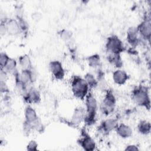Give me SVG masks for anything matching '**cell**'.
<instances>
[{
    "mask_svg": "<svg viewBox=\"0 0 151 151\" xmlns=\"http://www.w3.org/2000/svg\"><path fill=\"white\" fill-rule=\"evenodd\" d=\"M24 118L23 122V131L29 134L32 130L42 132L44 129L43 124L38 116L35 110L28 105L24 110Z\"/></svg>",
    "mask_w": 151,
    "mask_h": 151,
    "instance_id": "1",
    "label": "cell"
},
{
    "mask_svg": "<svg viewBox=\"0 0 151 151\" xmlns=\"http://www.w3.org/2000/svg\"><path fill=\"white\" fill-rule=\"evenodd\" d=\"M132 99L139 106L149 110L150 108V98L149 88L143 85L136 86L132 91Z\"/></svg>",
    "mask_w": 151,
    "mask_h": 151,
    "instance_id": "2",
    "label": "cell"
},
{
    "mask_svg": "<svg viewBox=\"0 0 151 151\" xmlns=\"http://www.w3.org/2000/svg\"><path fill=\"white\" fill-rule=\"evenodd\" d=\"M84 100L86 103V116L84 122L86 126H90L96 122L98 104L96 98L90 91L87 94Z\"/></svg>",
    "mask_w": 151,
    "mask_h": 151,
    "instance_id": "3",
    "label": "cell"
},
{
    "mask_svg": "<svg viewBox=\"0 0 151 151\" xmlns=\"http://www.w3.org/2000/svg\"><path fill=\"white\" fill-rule=\"evenodd\" d=\"M71 89L76 98L83 100L89 93L90 88L83 77L74 76L71 80Z\"/></svg>",
    "mask_w": 151,
    "mask_h": 151,
    "instance_id": "4",
    "label": "cell"
},
{
    "mask_svg": "<svg viewBox=\"0 0 151 151\" xmlns=\"http://www.w3.org/2000/svg\"><path fill=\"white\" fill-rule=\"evenodd\" d=\"M116 99L111 90H106L104 96L100 105V110L101 113L106 116L112 114L116 108Z\"/></svg>",
    "mask_w": 151,
    "mask_h": 151,
    "instance_id": "5",
    "label": "cell"
},
{
    "mask_svg": "<svg viewBox=\"0 0 151 151\" xmlns=\"http://www.w3.org/2000/svg\"><path fill=\"white\" fill-rule=\"evenodd\" d=\"M107 53L121 54L126 50L122 41L116 35H111L107 37L105 44Z\"/></svg>",
    "mask_w": 151,
    "mask_h": 151,
    "instance_id": "6",
    "label": "cell"
},
{
    "mask_svg": "<svg viewBox=\"0 0 151 151\" xmlns=\"http://www.w3.org/2000/svg\"><path fill=\"white\" fill-rule=\"evenodd\" d=\"M136 27L141 41H148L149 43L151 37L150 18L146 15Z\"/></svg>",
    "mask_w": 151,
    "mask_h": 151,
    "instance_id": "7",
    "label": "cell"
},
{
    "mask_svg": "<svg viewBox=\"0 0 151 151\" xmlns=\"http://www.w3.org/2000/svg\"><path fill=\"white\" fill-rule=\"evenodd\" d=\"M77 143L83 149L86 151H93L96 147V143L94 140L85 129L81 130L80 137L78 139Z\"/></svg>",
    "mask_w": 151,
    "mask_h": 151,
    "instance_id": "8",
    "label": "cell"
},
{
    "mask_svg": "<svg viewBox=\"0 0 151 151\" xmlns=\"http://www.w3.org/2000/svg\"><path fill=\"white\" fill-rule=\"evenodd\" d=\"M48 68L53 77L57 80L64 79L65 71L62 63L58 60L51 61L48 64Z\"/></svg>",
    "mask_w": 151,
    "mask_h": 151,
    "instance_id": "9",
    "label": "cell"
},
{
    "mask_svg": "<svg viewBox=\"0 0 151 151\" xmlns=\"http://www.w3.org/2000/svg\"><path fill=\"white\" fill-rule=\"evenodd\" d=\"M18 76L20 81L27 88L32 86V84L37 79V75L33 68L31 70H21Z\"/></svg>",
    "mask_w": 151,
    "mask_h": 151,
    "instance_id": "10",
    "label": "cell"
},
{
    "mask_svg": "<svg viewBox=\"0 0 151 151\" xmlns=\"http://www.w3.org/2000/svg\"><path fill=\"white\" fill-rule=\"evenodd\" d=\"M24 101L30 104H38L41 101V94L40 91L34 87H30L22 96Z\"/></svg>",
    "mask_w": 151,
    "mask_h": 151,
    "instance_id": "11",
    "label": "cell"
},
{
    "mask_svg": "<svg viewBox=\"0 0 151 151\" xmlns=\"http://www.w3.org/2000/svg\"><path fill=\"white\" fill-rule=\"evenodd\" d=\"M126 40L132 48L137 47L141 42L136 27H130L126 32Z\"/></svg>",
    "mask_w": 151,
    "mask_h": 151,
    "instance_id": "12",
    "label": "cell"
},
{
    "mask_svg": "<svg viewBox=\"0 0 151 151\" xmlns=\"http://www.w3.org/2000/svg\"><path fill=\"white\" fill-rule=\"evenodd\" d=\"M119 124L118 120L116 118H108L103 120L100 126L99 130L104 134H108L113 130H115Z\"/></svg>",
    "mask_w": 151,
    "mask_h": 151,
    "instance_id": "13",
    "label": "cell"
},
{
    "mask_svg": "<svg viewBox=\"0 0 151 151\" xmlns=\"http://www.w3.org/2000/svg\"><path fill=\"white\" fill-rule=\"evenodd\" d=\"M4 22L8 34L12 36H16L22 33V31L17 19H6Z\"/></svg>",
    "mask_w": 151,
    "mask_h": 151,
    "instance_id": "14",
    "label": "cell"
},
{
    "mask_svg": "<svg viewBox=\"0 0 151 151\" xmlns=\"http://www.w3.org/2000/svg\"><path fill=\"white\" fill-rule=\"evenodd\" d=\"M86 116V109L83 107L79 106L75 108L71 119L70 123L72 126H77L82 122H84Z\"/></svg>",
    "mask_w": 151,
    "mask_h": 151,
    "instance_id": "15",
    "label": "cell"
},
{
    "mask_svg": "<svg viewBox=\"0 0 151 151\" xmlns=\"http://www.w3.org/2000/svg\"><path fill=\"white\" fill-rule=\"evenodd\" d=\"M112 79L115 84L122 86L128 81L129 76L124 70L118 68L113 73Z\"/></svg>",
    "mask_w": 151,
    "mask_h": 151,
    "instance_id": "16",
    "label": "cell"
},
{
    "mask_svg": "<svg viewBox=\"0 0 151 151\" xmlns=\"http://www.w3.org/2000/svg\"><path fill=\"white\" fill-rule=\"evenodd\" d=\"M117 134L123 139L130 137L133 134V130L130 126L125 123H119L115 129Z\"/></svg>",
    "mask_w": 151,
    "mask_h": 151,
    "instance_id": "17",
    "label": "cell"
},
{
    "mask_svg": "<svg viewBox=\"0 0 151 151\" xmlns=\"http://www.w3.org/2000/svg\"><path fill=\"white\" fill-rule=\"evenodd\" d=\"M107 61L112 65L117 68H120L123 66V60L121 57V54L107 53Z\"/></svg>",
    "mask_w": 151,
    "mask_h": 151,
    "instance_id": "18",
    "label": "cell"
},
{
    "mask_svg": "<svg viewBox=\"0 0 151 151\" xmlns=\"http://www.w3.org/2000/svg\"><path fill=\"white\" fill-rule=\"evenodd\" d=\"M18 64L21 70H31L33 68L29 55L25 54L18 58Z\"/></svg>",
    "mask_w": 151,
    "mask_h": 151,
    "instance_id": "19",
    "label": "cell"
},
{
    "mask_svg": "<svg viewBox=\"0 0 151 151\" xmlns=\"http://www.w3.org/2000/svg\"><path fill=\"white\" fill-rule=\"evenodd\" d=\"M137 129L140 134L142 135H147L150 133L151 130L150 123L145 120H140L137 126Z\"/></svg>",
    "mask_w": 151,
    "mask_h": 151,
    "instance_id": "20",
    "label": "cell"
},
{
    "mask_svg": "<svg viewBox=\"0 0 151 151\" xmlns=\"http://www.w3.org/2000/svg\"><path fill=\"white\" fill-rule=\"evenodd\" d=\"M88 66L93 68H99L101 65V58L98 54H94L88 56L86 58Z\"/></svg>",
    "mask_w": 151,
    "mask_h": 151,
    "instance_id": "21",
    "label": "cell"
},
{
    "mask_svg": "<svg viewBox=\"0 0 151 151\" xmlns=\"http://www.w3.org/2000/svg\"><path fill=\"white\" fill-rule=\"evenodd\" d=\"M1 69L4 70L8 74H10L13 76L18 71L17 69V62L14 58L10 57L5 66L3 68Z\"/></svg>",
    "mask_w": 151,
    "mask_h": 151,
    "instance_id": "22",
    "label": "cell"
},
{
    "mask_svg": "<svg viewBox=\"0 0 151 151\" xmlns=\"http://www.w3.org/2000/svg\"><path fill=\"white\" fill-rule=\"evenodd\" d=\"M86 83H87L90 89H93L97 87L98 86V81L95 76L90 73H86L84 77Z\"/></svg>",
    "mask_w": 151,
    "mask_h": 151,
    "instance_id": "23",
    "label": "cell"
},
{
    "mask_svg": "<svg viewBox=\"0 0 151 151\" xmlns=\"http://www.w3.org/2000/svg\"><path fill=\"white\" fill-rule=\"evenodd\" d=\"M58 34L61 39H62L65 42H69L73 38L72 32L68 29H63L59 32Z\"/></svg>",
    "mask_w": 151,
    "mask_h": 151,
    "instance_id": "24",
    "label": "cell"
},
{
    "mask_svg": "<svg viewBox=\"0 0 151 151\" xmlns=\"http://www.w3.org/2000/svg\"><path fill=\"white\" fill-rule=\"evenodd\" d=\"M17 19L19 23V27L22 31V32H25L28 31L29 28L28 24L27 21L23 18L22 15H17Z\"/></svg>",
    "mask_w": 151,
    "mask_h": 151,
    "instance_id": "25",
    "label": "cell"
},
{
    "mask_svg": "<svg viewBox=\"0 0 151 151\" xmlns=\"http://www.w3.org/2000/svg\"><path fill=\"white\" fill-rule=\"evenodd\" d=\"M10 57L5 52H1L0 54V67L1 68H3L8 60H9Z\"/></svg>",
    "mask_w": 151,
    "mask_h": 151,
    "instance_id": "26",
    "label": "cell"
},
{
    "mask_svg": "<svg viewBox=\"0 0 151 151\" xmlns=\"http://www.w3.org/2000/svg\"><path fill=\"white\" fill-rule=\"evenodd\" d=\"M38 144L34 140H30L27 145V150H38Z\"/></svg>",
    "mask_w": 151,
    "mask_h": 151,
    "instance_id": "27",
    "label": "cell"
},
{
    "mask_svg": "<svg viewBox=\"0 0 151 151\" xmlns=\"http://www.w3.org/2000/svg\"><path fill=\"white\" fill-rule=\"evenodd\" d=\"M0 91L1 93H7L9 91L6 81H0Z\"/></svg>",
    "mask_w": 151,
    "mask_h": 151,
    "instance_id": "28",
    "label": "cell"
},
{
    "mask_svg": "<svg viewBox=\"0 0 151 151\" xmlns=\"http://www.w3.org/2000/svg\"><path fill=\"white\" fill-rule=\"evenodd\" d=\"M124 150L126 151H137V150H139V147L136 145H128L126 146L125 149H124Z\"/></svg>",
    "mask_w": 151,
    "mask_h": 151,
    "instance_id": "29",
    "label": "cell"
},
{
    "mask_svg": "<svg viewBox=\"0 0 151 151\" xmlns=\"http://www.w3.org/2000/svg\"><path fill=\"white\" fill-rule=\"evenodd\" d=\"M7 75L8 73L5 71L4 70L1 69V72H0V81H6V78H7Z\"/></svg>",
    "mask_w": 151,
    "mask_h": 151,
    "instance_id": "30",
    "label": "cell"
}]
</instances>
